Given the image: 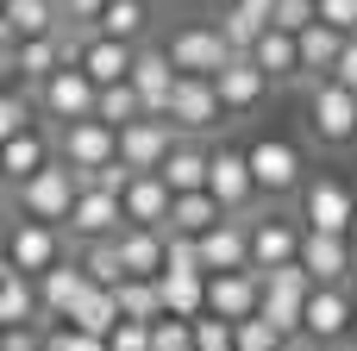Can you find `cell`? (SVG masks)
Instances as JSON below:
<instances>
[{"label": "cell", "mask_w": 357, "mask_h": 351, "mask_svg": "<svg viewBox=\"0 0 357 351\" xmlns=\"http://www.w3.org/2000/svg\"><path fill=\"white\" fill-rule=\"evenodd\" d=\"M82 176L56 157L44 176H31L25 188H6V214L13 220H38V226H69L75 220V201H82Z\"/></svg>", "instance_id": "cell-1"}, {"label": "cell", "mask_w": 357, "mask_h": 351, "mask_svg": "<svg viewBox=\"0 0 357 351\" xmlns=\"http://www.w3.org/2000/svg\"><path fill=\"white\" fill-rule=\"evenodd\" d=\"M301 245H307V220L301 214H289V207H257L251 214V270L257 276L295 270L301 264Z\"/></svg>", "instance_id": "cell-2"}, {"label": "cell", "mask_w": 357, "mask_h": 351, "mask_svg": "<svg viewBox=\"0 0 357 351\" xmlns=\"http://www.w3.org/2000/svg\"><path fill=\"white\" fill-rule=\"evenodd\" d=\"M75 264V239L63 226H38V220H6V270H25L31 283H44L50 270Z\"/></svg>", "instance_id": "cell-3"}, {"label": "cell", "mask_w": 357, "mask_h": 351, "mask_svg": "<svg viewBox=\"0 0 357 351\" xmlns=\"http://www.w3.org/2000/svg\"><path fill=\"white\" fill-rule=\"evenodd\" d=\"M245 151H251V176H257L264 207H282V201H301L307 195L314 176H307V163H301V151L289 138H251Z\"/></svg>", "instance_id": "cell-4"}, {"label": "cell", "mask_w": 357, "mask_h": 351, "mask_svg": "<svg viewBox=\"0 0 357 351\" xmlns=\"http://www.w3.org/2000/svg\"><path fill=\"white\" fill-rule=\"evenodd\" d=\"M169 63H176V75H188V82H220L238 57H232V44L220 38V25H182L169 44Z\"/></svg>", "instance_id": "cell-5"}, {"label": "cell", "mask_w": 357, "mask_h": 351, "mask_svg": "<svg viewBox=\"0 0 357 351\" xmlns=\"http://www.w3.org/2000/svg\"><path fill=\"white\" fill-rule=\"evenodd\" d=\"M31 100H38V113L50 119V132L82 126V119H94V113H100V88H94V82H88L75 63H63V69H56V75H50V82L31 94Z\"/></svg>", "instance_id": "cell-6"}, {"label": "cell", "mask_w": 357, "mask_h": 351, "mask_svg": "<svg viewBox=\"0 0 357 351\" xmlns=\"http://www.w3.org/2000/svg\"><path fill=\"white\" fill-rule=\"evenodd\" d=\"M207 195H213L232 220H251V214L264 207L257 176H251V151H245V144H213V182H207Z\"/></svg>", "instance_id": "cell-7"}, {"label": "cell", "mask_w": 357, "mask_h": 351, "mask_svg": "<svg viewBox=\"0 0 357 351\" xmlns=\"http://www.w3.org/2000/svg\"><path fill=\"white\" fill-rule=\"evenodd\" d=\"M307 301H314V276H307L301 264L264 276V320H270L282 339H301V327H307Z\"/></svg>", "instance_id": "cell-8"}, {"label": "cell", "mask_w": 357, "mask_h": 351, "mask_svg": "<svg viewBox=\"0 0 357 351\" xmlns=\"http://www.w3.org/2000/svg\"><path fill=\"white\" fill-rule=\"evenodd\" d=\"M163 119L182 132V138H207L213 126H232L226 119V100H220V88L213 82H176V94H169V107H163Z\"/></svg>", "instance_id": "cell-9"}, {"label": "cell", "mask_w": 357, "mask_h": 351, "mask_svg": "<svg viewBox=\"0 0 357 351\" xmlns=\"http://www.w3.org/2000/svg\"><path fill=\"white\" fill-rule=\"evenodd\" d=\"M56 157L75 170V176H100L119 163V132L100 126V119H82V126H63L56 132Z\"/></svg>", "instance_id": "cell-10"}, {"label": "cell", "mask_w": 357, "mask_h": 351, "mask_svg": "<svg viewBox=\"0 0 357 351\" xmlns=\"http://www.w3.org/2000/svg\"><path fill=\"white\" fill-rule=\"evenodd\" d=\"M176 144H182V132H176L169 119H138V126L119 132V163H126L132 176H163V163H169Z\"/></svg>", "instance_id": "cell-11"}, {"label": "cell", "mask_w": 357, "mask_h": 351, "mask_svg": "<svg viewBox=\"0 0 357 351\" xmlns=\"http://www.w3.org/2000/svg\"><path fill=\"white\" fill-rule=\"evenodd\" d=\"M351 327H357V301H351V289H314L301 339H307V345L339 351V345H351Z\"/></svg>", "instance_id": "cell-12"}, {"label": "cell", "mask_w": 357, "mask_h": 351, "mask_svg": "<svg viewBox=\"0 0 357 351\" xmlns=\"http://www.w3.org/2000/svg\"><path fill=\"white\" fill-rule=\"evenodd\" d=\"M307 107H314V138H320L326 151H351L357 144V94L351 88L326 82V88L307 94Z\"/></svg>", "instance_id": "cell-13"}, {"label": "cell", "mask_w": 357, "mask_h": 351, "mask_svg": "<svg viewBox=\"0 0 357 351\" xmlns=\"http://www.w3.org/2000/svg\"><path fill=\"white\" fill-rule=\"evenodd\" d=\"M264 314V276L257 270H238V276H207V320H226V327H245Z\"/></svg>", "instance_id": "cell-14"}, {"label": "cell", "mask_w": 357, "mask_h": 351, "mask_svg": "<svg viewBox=\"0 0 357 351\" xmlns=\"http://www.w3.org/2000/svg\"><path fill=\"white\" fill-rule=\"evenodd\" d=\"M63 232L75 239V251H88V245H107V239H119V232H126V201H119V195H100V188H88V195L75 201V220H69Z\"/></svg>", "instance_id": "cell-15"}, {"label": "cell", "mask_w": 357, "mask_h": 351, "mask_svg": "<svg viewBox=\"0 0 357 351\" xmlns=\"http://www.w3.org/2000/svg\"><path fill=\"white\" fill-rule=\"evenodd\" d=\"M351 188L339 182V176H314L307 182V195H301V220H307V232H333V239H345L351 232Z\"/></svg>", "instance_id": "cell-16"}, {"label": "cell", "mask_w": 357, "mask_h": 351, "mask_svg": "<svg viewBox=\"0 0 357 351\" xmlns=\"http://www.w3.org/2000/svg\"><path fill=\"white\" fill-rule=\"evenodd\" d=\"M301 270L314 276V289H351V276H357V251H351V239L307 232V245H301Z\"/></svg>", "instance_id": "cell-17"}, {"label": "cell", "mask_w": 357, "mask_h": 351, "mask_svg": "<svg viewBox=\"0 0 357 351\" xmlns=\"http://www.w3.org/2000/svg\"><path fill=\"white\" fill-rule=\"evenodd\" d=\"M75 69L94 82V88H119V82H132V69H138V50L132 44H113V38H75Z\"/></svg>", "instance_id": "cell-18"}, {"label": "cell", "mask_w": 357, "mask_h": 351, "mask_svg": "<svg viewBox=\"0 0 357 351\" xmlns=\"http://www.w3.org/2000/svg\"><path fill=\"white\" fill-rule=\"evenodd\" d=\"M50 163H56V132H44V126L0 144V176H6V188H25V182L44 176Z\"/></svg>", "instance_id": "cell-19"}, {"label": "cell", "mask_w": 357, "mask_h": 351, "mask_svg": "<svg viewBox=\"0 0 357 351\" xmlns=\"http://www.w3.org/2000/svg\"><path fill=\"white\" fill-rule=\"evenodd\" d=\"M213 88H220V100H226V119H251V113H264V100H270V88H276V82H270L251 57H238Z\"/></svg>", "instance_id": "cell-20"}, {"label": "cell", "mask_w": 357, "mask_h": 351, "mask_svg": "<svg viewBox=\"0 0 357 351\" xmlns=\"http://www.w3.org/2000/svg\"><path fill=\"white\" fill-rule=\"evenodd\" d=\"M201 264H207V276H238V270H251V220H220V226L201 239Z\"/></svg>", "instance_id": "cell-21"}, {"label": "cell", "mask_w": 357, "mask_h": 351, "mask_svg": "<svg viewBox=\"0 0 357 351\" xmlns=\"http://www.w3.org/2000/svg\"><path fill=\"white\" fill-rule=\"evenodd\" d=\"M94 283H88V270L82 264H63V270H50L44 283H38V314H44V333L50 327H69V314L82 308V295H88Z\"/></svg>", "instance_id": "cell-22"}, {"label": "cell", "mask_w": 357, "mask_h": 351, "mask_svg": "<svg viewBox=\"0 0 357 351\" xmlns=\"http://www.w3.org/2000/svg\"><path fill=\"white\" fill-rule=\"evenodd\" d=\"M169 214H176V188L163 176H138L126 188V226L138 232H169Z\"/></svg>", "instance_id": "cell-23"}, {"label": "cell", "mask_w": 357, "mask_h": 351, "mask_svg": "<svg viewBox=\"0 0 357 351\" xmlns=\"http://www.w3.org/2000/svg\"><path fill=\"white\" fill-rule=\"evenodd\" d=\"M345 31H333V25H314L307 38H301V88L314 94V88H326L333 75H339V57H345Z\"/></svg>", "instance_id": "cell-24"}, {"label": "cell", "mask_w": 357, "mask_h": 351, "mask_svg": "<svg viewBox=\"0 0 357 351\" xmlns=\"http://www.w3.org/2000/svg\"><path fill=\"white\" fill-rule=\"evenodd\" d=\"M176 63H169V50L163 44H144L138 50V69H132V88L144 94V107H151V119H163V107H169V94H176Z\"/></svg>", "instance_id": "cell-25"}, {"label": "cell", "mask_w": 357, "mask_h": 351, "mask_svg": "<svg viewBox=\"0 0 357 351\" xmlns=\"http://www.w3.org/2000/svg\"><path fill=\"white\" fill-rule=\"evenodd\" d=\"M163 182L176 195H207V182H213V144L207 138H182L169 151V163H163Z\"/></svg>", "instance_id": "cell-26"}, {"label": "cell", "mask_w": 357, "mask_h": 351, "mask_svg": "<svg viewBox=\"0 0 357 351\" xmlns=\"http://www.w3.org/2000/svg\"><path fill=\"white\" fill-rule=\"evenodd\" d=\"M119 257H126V276H132V283H163V270H169V232H138V226H126V232H119Z\"/></svg>", "instance_id": "cell-27"}, {"label": "cell", "mask_w": 357, "mask_h": 351, "mask_svg": "<svg viewBox=\"0 0 357 351\" xmlns=\"http://www.w3.org/2000/svg\"><path fill=\"white\" fill-rule=\"evenodd\" d=\"M6 44H38V38H63V13L56 0H6Z\"/></svg>", "instance_id": "cell-28"}, {"label": "cell", "mask_w": 357, "mask_h": 351, "mask_svg": "<svg viewBox=\"0 0 357 351\" xmlns=\"http://www.w3.org/2000/svg\"><path fill=\"white\" fill-rule=\"evenodd\" d=\"M251 63L276 82V88H301V38H289V31H264L257 38V50H251Z\"/></svg>", "instance_id": "cell-29"}, {"label": "cell", "mask_w": 357, "mask_h": 351, "mask_svg": "<svg viewBox=\"0 0 357 351\" xmlns=\"http://www.w3.org/2000/svg\"><path fill=\"white\" fill-rule=\"evenodd\" d=\"M13 327H44V314H38V283H31L25 270H0V333H13Z\"/></svg>", "instance_id": "cell-30"}, {"label": "cell", "mask_w": 357, "mask_h": 351, "mask_svg": "<svg viewBox=\"0 0 357 351\" xmlns=\"http://www.w3.org/2000/svg\"><path fill=\"white\" fill-rule=\"evenodd\" d=\"M220 220H232V214H226L213 195H176V214H169V239H195V245H201V239H207Z\"/></svg>", "instance_id": "cell-31"}, {"label": "cell", "mask_w": 357, "mask_h": 351, "mask_svg": "<svg viewBox=\"0 0 357 351\" xmlns=\"http://www.w3.org/2000/svg\"><path fill=\"white\" fill-rule=\"evenodd\" d=\"M69 327H75V333H88V339H113V333L126 327L119 295H113V289H88V295H82V308L69 314Z\"/></svg>", "instance_id": "cell-32"}, {"label": "cell", "mask_w": 357, "mask_h": 351, "mask_svg": "<svg viewBox=\"0 0 357 351\" xmlns=\"http://www.w3.org/2000/svg\"><path fill=\"white\" fill-rule=\"evenodd\" d=\"M100 38L144 50V38H151V0H113V6L100 13Z\"/></svg>", "instance_id": "cell-33"}, {"label": "cell", "mask_w": 357, "mask_h": 351, "mask_svg": "<svg viewBox=\"0 0 357 351\" xmlns=\"http://www.w3.org/2000/svg\"><path fill=\"white\" fill-rule=\"evenodd\" d=\"M163 289V314L169 320H207V276H163L157 283Z\"/></svg>", "instance_id": "cell-34"}, {"label": "cell", "mask_w": 357, "mask_h": 351, "mask_svg": "<svg viewBox=\"0 0 357 351\" xmlns=\"http://www.w3.org/2000/svg\"><path fill=\"white\" fill-rule=\"evenodd\" d=\"M94 119L113 126V132H126V126L151 119V107H144V94H138L132 82H119V88H100V113H94Z\"/></svg>", "instance_id": "cell-35"}, {"label": "cell", "mask_w": 357, "mask_h": 351, "mask_svg": "<svg viewBox=\"0 0 357 351\" xmlns=\"http://www.w3.org/2000/svg\"><path fill=\"white\" fill-rule=\"evenodd\" d=\"M75 264L88 270V283H94V289H119V283H132V276H126V257H119V239L75 251Z\"/></svg>", "instance_id": "cell-36"}, {"label": "cell", "mask_w": 357, "mask_h": 351, "mask_svg": "<svg viewBox=\"0 0 357 351\" xmlns=\"http://www.w3.org/2000/svg\"><path fill=\"white\" fill-rule=\"evenodd\" d=\"M113 295H119V314H126L132 327H157V320H169V314H163V289H157V283H119Z\"/></svg>", "instance_id": "cell-37"}, {"label": "cell", "mask_w": 357, "mask_h": 351, "mask_svg": "<svg viewBox=\"0 0 357 351\" xmlns=\"http://www.w3.org/2000/svg\"><path fill=\"white\" fill-rule=\"evenodd\" d=\"M25 132H38V100L19 94V88H6L0 94V144L6 138H25Z\"/></svg>", "instance_id": "cell-38"}, {"label": "cell", "mask_w": 357, "mask_h": 351, "mask_svg": "<svg viewBox=\"0 0 357 351\" xmlns=\"http://www.w3.org/2000/svg\"><path fill=\"white\" fill-rule=\"evenodd\" d=\"M107 6H113V0H56V13H63V31H75V38H94Z\"/></svg>", "instance_id": "cell-39"}, {"label": "cell", "mask_w": 357, "mask_h": 351, "mask_svg": "<svg viewBox=\"0 0 357 351\" xmlns=\"http://www.w3.org/2000/svg\"><path fill=\"white\" fill-rule=\"evenodd\" d=\"M232 339H238V351H295V339H282L264 314H257V320H245V327H232Z\"/></svg>", "instance_id": "cell-40"}, {"label": "cell", "mask_w": 357, "mask_h": 351, "mask_svg": "<svg viewBox=\"0 0 357 351\" xmlns=\"http://www.w3.org/2000/svg\"><path fill=\"white\" fill-rule=\"evenodd\" d=\"M320 25H333V31L357 38V0H320Z\"/></svg>", "instance_id": "cell-41"}, {"label": "cell", "mask_w": 357, "mask_h": 351, "mask_svg": "<svg viewBox=\"0 0 357 351\" xmlns=\"http://www.w3.org/2000/svg\"><path fill=\"white\" fill-rule=\"evenodd\" d=\"M44 351H107V339H88V333H75V327H50Z\"/></svg>", "instance_id": "cell-42"}, {"label": "cell", "mask_w": 357, "mask_h": 351, "mask_svg": "<svg viewBox=\"0 0 357 351\" xmlns=\"http://www.w3.org/2000/svg\"><path fill=\"white\" fill-rule=\"evenodd\" d=\"M44 327H13V333H0V351H44Z\"/></svg>", "instance_id": "cell-43"}, {"label": "cell", "mask_w": 357, "mask_h": 351, "mask_svg": "<svg viewBox=\"0 0 357 351\" xmlns=\"http://www.w3.org/2000/svg\"><path fill=\"white\" fill-rule=\"evenodd\" d=\"M333 82H339V88H351V94H357V38L345 44V57H339V75H333Z\"/></svg>", "instance_id": "cell-44"}, {"label": "cell", "mask_w": 357, "mask_h": 351, "mask_svg": "<svg viewBox=\"0 0 357 351\" xmlns=\"http://www.w3.org/2000/svg\"><path fill=\"white\" fill-rule=\"evenodd\" d=\"M351 301H357V276H351ZM351 351H357V327H351Z\"/></svg>", "instance_id": "cell-45"}, {"label": "cell", "mask_w": 357, "mask_h": 351, "mask_svg": "<svg viewBox=\"0 0 357 351\" xmlns=\"http://www.w3.org/2000/svg\"><path fill=\"white\" fill-rule=\"evenodd\" d=\"M295 351H326V345H307V339H295Z\"/></svg>", "instance_id": "cell-46"}]
</instances>
